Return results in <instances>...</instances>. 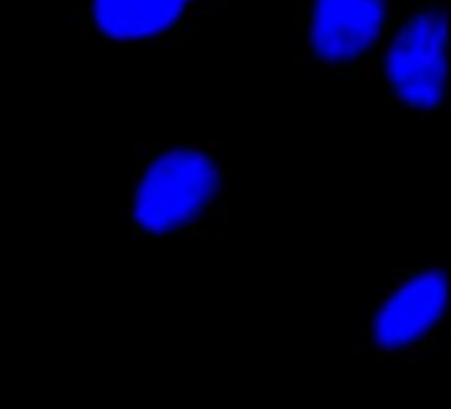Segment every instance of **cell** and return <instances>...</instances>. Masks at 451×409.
<instances>
[{"label":"cell","instance_id":"2","mask_svg":"<svg viewBox=\"0 0 451 409\" xmlns=\"http://www.w3.org/2000/svg\"><path fill=\"white\" fill-rule=\"evenodd\" d=\"M449 275L444 264L414 267L364 306L362 336L385 362H420L446 338Z\"/></svg>","mask_w":451,"mask_h":409},{"label":"cell","instance_id":"5","mask_svg":"<svg viewBox=\"0 0 451 409\" xmlns=\"http://www.w3.org/2000/svg\"><path fill=\"white\" fill-rule=\"evenodd\" d=\"M209 0H82L79 24L111 42H167Z\"/></svg>","mask_w":451,"mask_h":409},{"label":"cell","instance_id":"1","mask_svg":"<svg viewBox=\"0 0 451 409\" xmlns=\"http://www.w3.org/2000/svg\"><path fill=\"white\" fill-rule=\"evenodd\" d=\"M227 161L214 140L151 143L137 156L127 219L135 235H196L219 217Z\"/></svg>","mask_w":451,"mask_h":409},{"label":"cell","instance_id":"3","mask_svg":"<svg viewBox=\"0 0 451 409\" xmlns=\"http://www.w3.org/2000/svg\"><path fill=\"white\" fill-rule=\"evenodd\" d=\"M446 0H417L380 50V71L391 95L420 114L446 100Z\"/></svg>","mask_w":451,"mask_h":409},{"label":"cell","instance_id":"4","mask_svg":"<svg viewBox=\"0 0 451 409\" xmlns=\"http://www.w3.org/2000/svg\"><path fill=\"white\" fill-rule=\"evenodd\" d=\"M393 0H303L298 50L314 69L364 58L383 40Z\"/></svg>","mask_w":451,"mask_h":409}]
</instances>
